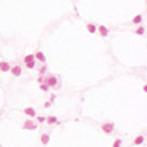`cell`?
I'll use <instances>...</instances> for the list:
<instances>
[{
    "mask_svg": "<svg viewBox=\"0 0 147 147\" xmlns=\"http://www.w3.org/2000/svg\"><path fill=\"white\" fill-rule=\"evenodd\" d=\"M22 64H24V66H26L29 70L35 69L37 61H35V58H34V55H32V53H30V55H26V56H24V59H22Z\"/></svg>",
    "mask_w": 147,
    "mask_h": 147,
    "instance_id": "obj_1",
    "label": "cell"
},
{
    "mask_svg": "<svg viewBox=\"0 0 147 147\" xmlns=\"http://www.w3.org/2000/svg\"><path fill=\"white\" fill-rule=\"evenodd\" d=\"M43 82L48 85V86H50V90L58 88V85H59V80H58V77H56V75H45Z\"/></svg>",
    "mask_w": 147,
    "mask_h": 147,
    "instance_id": "obj_2",
    "label": "cell"
},
{
    "mask_svg": "<svg viewBox=\"0 0 147 147\" xmlns=\"http://www.w3.org/2000/svg\"><path fill=\"white\" fill-rule=\"evenodd\" d=\"M10 74L13 75V77H21L22 75V67L19 66V64H13V66L10 67Z\"/></svg>",
    "mask_w": 147,
    "mask_h": 147,
    "instance_id": "obj_3",
    "label": "cell"
},
{
    "mask_svg": "<svg viewBox=\"0 0 147 147\" xmlns=\"http://www.w3.org/2000/svg\"><path fill=\"white\" fill-rule=\"evenodd\" d=\"M101 129H102L106 134H112L114 129H115V125L112 123V121H107V123H102V125H101Z\"/></svg>",
    "mask_w": 147,
    "mask_h": 147,
    "instance_id": "obj_4",
    "label": "cell"
},
{
    "mask_svg": "<svg viewBox=\"0 0 147 147\" xmlns=\"http://www.w3.org/2000/svg\"><path fill=\"white\" fill-rule=\"evenodd\" d=\"M34 58H35L37 63L47 64V56H45V53H43V51H35V53H34Z\"/></svg>",
    "mask_w": 147,
    "mask_h": 147,
    "instance_id": "obj_5",
    "label": "cell"
},
{
    "mask_svg": "<svg viewBox=\"0 0 147 147\" xmlns=\"http://www.w3.org/2000/svg\"><path fill=\"white\" fill-rule=\"evenodd\" d=\"M22 129H37V123H34L32 120H26L24 123H22Z\"/></svg>",
    "mask_w": 147,
    "mask_h": 147,
    "instance_id": "obj_6",
    "label": "cell"
},
{
    "mask_svg": "<svg viewBox=\"0 0 147 147\" xmlns=\"http://www.w3.org/2000/svg\"><path fill=\"white\" fill-rule=\"evenodd\" d=\"M22 112H24V114H26L29 118H34V117L37 115V110L34 109V107H26V109L22 110Z\"/></svg>",
    "mask_w": 147,
    "mask_h": 147,
    "instance_id": "obj_7",
    "label": "cell"
},
{
    "mask_svg": "<svg viewBox=\"0 0 147 147\" xmlns=\"http://www.w3.org/2000/svg\"><path fill=\"white\" fill-rule=\"evenodd\" d=\"M10 67H11V64L10 63H7V61H0V72H10Z\"/></svg>",
    "mask_w": 147,
    "mask_h": 147,
    "instance_id": "obj_8",
    "label": "cell"
},
{
    "mask_svg": "<svg viewBox=\"0 0 147 147\" xmlns=\"http://www.w3.org/2000/svg\"><path fill=\"white\" fill-rule=\"evenodd\" d=\"M98 32H99V35L102 37V38H106V37L109 35V29H107L106 26H98Z\"/></svg>",
    "mask_w": 147,
    "mask_h": 147,
    "instance_id": "obj_9",
    "label": "cell"
},
{
    "mask_svg": "<svg viewBox=\"0 0 147 147\" xmlns=\"http://www.w3.org/2000/svg\"><path fill=\"white\" fill-rule=\"evenodd\" d=\"M86 30H88L90 34H96L98 32V24H94V22H88V24H86Z\"/></svg>",
    "mask_w": 147,
    "mask_h": 147,
    "instance_id": "obj_10",
    "label": "cell"
},
{
    "mask_svg": "<svg viewBox=\"0 0 147 147\" xmlns=\"http://www.w3.org/2000/svg\"><path fill=\"white\" fill-rule=\"evenodd\" d=\"M131 24H136V26L142 24V13H139V15H136V16H134V18L131 19Z\"/></svg>",
    "mask_w": 147,
    "mask_h": 147,
    "instance_id": "obj_11",
    "label": "cell"
},
{
    "mask_svg": "<svg viewBox=\"0 0 147 147\" xmlns=\"http://www.w3.org/2000/svg\"><path fill=\"white\" fill-rule=\"evenodd\" d=\"M144 141H146V138H144L142 134H139V136H136V138H134L133 144H134V146H141V144H144Z\"/></svg>",
    "mask_w": 147,
    "mask_h": 147,
    "instance_id": "obj_12",
    "label": "cell"
},
{
    "mask_svg": "<svg viewBox=\"0 0 147 147\" xmlns=\"http://www.w3.org/2000/svg\"><path fill=\"white\" fill-rule=\"evenodd\" d=\"M40 141H42L43 146H47V144L50 142V133H43V134L40 136Z\"/></svg>",
    "mask_w": 147,
    "mask_h": 147,
    "instance_id": "obj_13",
    "label": "cell"
},
{
    "mask_svg": "<svg viewBox=\"0 0 147 147\" xmlns=\"http://www.w3.org/2000/svg\"><path fill=\"white\" fill-rule=\"evenodd\" d=\"M58 117H55V115H50V117H47V123L48 125H56L58 123Z\"/></svg>",
    "mask_w": 147,
    "mask_h": 147,
    "instance_id": "obj_14",
    "label": "cell"
},
{
    "mask_svg": "<svg viewBox=\"0 0 147 147\" xmlns=\"http://www.w3.org/2000/svg\"><path fill=\"white\" fill-rule=\"evenodd\" d=\"M136 34L138 35H144V34H146V27H144V24H139V26H138Z\"/></svg>",
    "mask_w": 147,
    "mask_h": 147,
    "instance_id": "obj_15",
    "label": "cell"
},
{
    "mask_svg": "<svg viewBox=\"0 0 147 147\" xmlns=\"http://www.w3.org/2000/svg\"><path fill=\"white\" fill-rule=\"evenodd\" d=\"M40 90H42L43 93H47V91H50V86H48L45 82H42V83H40Z\"/></svg>",
    "mask_w": 147,
    "mask_h": 147,
    "instance_id": "obj_16",
    "label": "cell"
},
{
    "mask_svg": "<svg viewBox=\"0 0 147 147\" xmlns=\"http://www.w3.org/2000/svg\"><path fill=\"white\" fill-rule=\"evenodd\" d=\"M121 146H123V141L121 139H115L114 144H112V147H121Z\"/></svg>",
    "mask_w": 147,
    "mask_h": 147,
    "instance_id": "obj_17",
    "label": "cell"
},
{
    "mask_svg": "<svg viewBox=\"0 0 147 147\" xmlns=\"http://www.w3.org/2000/svg\"><path fill=\"white\" fill-rule=\"evenodd\" d=\"M37 117V121H38V123H43V121H47V117H45V115H35Z\"/></svg>",
    "mask_w": 147,
    "mask_h": 147,
    "instance_id": "obj_18",
    "label": "cell"
},
{
    "mask_svg": "<svg viewBox=\"0 0 147 147\" xmlns=\"http://www.w3.org/2000/svg\"><path fill=\"white\" fill-rule=\"evenodd\" d=\"M45 72H47V64H43L40 69V75H45Z\"/></svg>",
    "mask_w": 147,
    "mask_h": 147,
    "instance_id": "obj_19",
    "label": "cell"
},
{
    "mask_svg": "<svg viewBox=\"0 0 147 147\" xmlns=\"http://www.w3.org/2000/svg\"><path fill=\"white\" fill-rule=\"evenodd\" d=\"M43 77H45V75H38V78H37V82H38V83H42V82H43Z\"/></svg>",
    "mask_w": 147,
    "mask_h": 147,
    "instance_id": "obj_20",
    "label": "cell"
},
{
    "mask_svg": "<svg viewBox=\"0 0 147 147\" xmlns=\"http://www.w3.org/2000/svg\"><path fill=\"white\" fill-rule=\"evenodd\" d=\"M45 107H51V101H47V102H45Z\"/></svg>",
    "mask_w": 147,
    "mask_h": 147,
    "instance_id": "obj_21",
    "label": "cell"
},
{
    "mask_svg": "<svg viewBox=\"0 0 147 147\" xmlns=\"http://www.w3.org/2000/svg\"><path fill=\"white\" fill-rule=\"evenodd\" d=\"M0 147H2V146H0Z\"/></svg>",
    "mask_w": 147,
    "mask_h": 147,
    "instance_id": "obj_22",
    "label": "cell"
},
{
    "mask_svg": "<svg viewBox=\"0 0 147 147\" xmlns=\"http://www.w3.org/2000/svg\"><path fill=\"white\" fill-rule=\"evenodd\" d=\"M0 115H2V114H0Z\"/></svg>",
    "mask_w": 147,
    "mask_h": 147,
    "instance_id": "obj_23",
    "label": "cell"
}]
</instances>
